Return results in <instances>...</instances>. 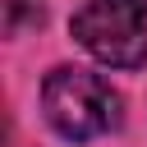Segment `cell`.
<instances>
[{"instance_id": "1", "label": "cell", "mask_w": 147, "mask_h": 147, "mask_svg": "<svg viewBox=\"0 0 147 147\" xmlns=\"http://www.w3.org/2000/svg\"><path fill=\"white\" fill-rule=\"evenodd\" d=\"M41 110L51 119V129L69 142H87V138H101L119 124V92L101 78V74H87V69H55L46 74L41 83Z\"/></svg>"}, {"instance_id": "2", "label": "cell", "mask_w": 147, "mask_h": 147, "mask_svg": "<svg viewBox=\"0 0 147 147\" xmlns=\"http://www.w3.org/2000/svg\"><path fill=\"white\" fill-rule=\"evenodd\" d=\"M74 41L115 69L147 64V5L142 0H87L74 14Z\"/></svg>"}, {"instance_id": "3", "label": "cell", "mask_w": 147, "mask_h": 147, "mask_svg": "<svg viewBox=\"0 0 147 147\" xmlns=\"http://www.w3.org/2000/svg\"><path fill=\"white\" fill-rule=\"evenodd\" d=\"M46 23V9L37 0H5V32L9 37H23L28 28H41Z\"/></svg>"}, {"instance_id": "4", "label": "cell", "mask_w": 147, "mask_h": 147, "mask_svg": "<svg viewBox=\"0 0 147 147\" xmlns=\"http://www.w3.org/2000/svg\"><path fill=\"white\" fill-rule=\"evenodd\" d=\"M142 5H147V0H142Z\"/></svg>"}]
</instances>
